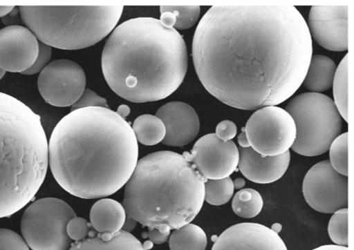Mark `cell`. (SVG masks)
Listing matches in <instances>:
<instances>
[{
  "label": "cell",
  "mask_w": 354,
  "mask_h": 250,
  "mask_svg": "<svg viewBox=\"0 0 354 250\" xmlns=\"http://www.w3.org/2000/svg\"><path fill=\"white\" fill-rule=\"evenodd\" d=\"M185 42L174 28L153 17L127 20L112 31L102 52L104 77L120 97L156 102L175 92L187 70Z\"/></svg>",
  "instance_id": "3"
},
{
  "label": "cell",
  "mask_w": 354,
  "mask_h": 250,
  "mask_svg": "<svg viewBox=\"0 0 354 250\" xmlns=\"http://www.w3.org/2000/svg\"><path fill=\"white\" fill-rule=\"evenodd\" d=\"M130 111H131V109L127 105L121 104L117 108L116 113L119 116H120L121 117L124 119V117H127L129 115Z\"/></svg>",
  "instance_id": "39"
},
{
  "label": "cell",
  "mask_w": 354,
  "mask_h": 250,
  "mask_svg": "<svg viewBox=\"0 0 354 250\" xmlns=\"http://www.w3.org/2000/svg\"><path fill=\"white\" fill-rule=\"evenodd\" d=\"M348 176L337 172L329 160L313 165L306 173L302 185L308 204L323 213H333L348 206Z\"/></svg>",
  "instance_id": "10"
},
{
  "label": "cell",
  "mask_w": 354,
  "mask_h": 250,
  "mask_svg": "<svg viewBox=\"0 0 354 250\" xmlns=\"http://www.w3.org/2000/svg\"><path fill=\"white\" fill-rule=\"evenodd\" d=\"M328 233L336 245L348 246V208L333 213L328 222Z\"/></svg>",
  "instance_id": "28"
},
{
  "label": "cell",
  "mask_w": 354,
  "mask_h": 250,
  "mask_svg": "<svg viewBox=\"0 0 354 250\" xmlns=\"http://www.w3.org/2000/svg\"><path fill=\"white\" fill-rule=\"evenodd\" d=\"M87 107L109 108L106 99L89 88H85L79 99L71 106V111Z\"/></svg>",
  "instance_id": "30"
},
{
  "label": "cell",
  "mask_w": 354,
  "mask_h": 250,
  "mask_svg": "<svg viewBox=\"0 0 354 250\" xmlns=\"http://www.w3.org/2000/svg\"><path fill=\"white\" fill-rule=\"evenodd\" d=\"M89 227L90 224L86 219L76 216L68 222L66 232L71 240L81 241L88 234Z\"/></svg>",
  "instance_id": "31"
},
{
  "label": "cell",
  "mask_w": 354,
  "mask_h": 250,
  "mask_svg": "<svg viewBox=\"0 0 354 250\" xmlns=\"http://www.w3.org/2000/svg\"><path fill=\"white\" fill-rule=\"evenodd\" d=\"M86 83L82 68L68 59L50 62L37 79L38 90L44 101L57 107L73 105L84 91Z\"/></svg>",
  "instance_id": "11"
},
{
  "label": "cell",
  "mask_w": 354,
  "mask_h": 250,
  "mask_svg": "<svg viewBox=\"0 0 354 250\" xmlns=\"http://www.w3.org/2000/svg\"><path fill=\"white\" fill-rule=\"evenodd\" d=\"M160 12H171L176 19L174 28L177 30H185L195 24L201 12L199 6H162Z\"/></svg>",
  "instance_id": "27"
},
{
  "label": "cell",
  "mask_w": 354,
  "mask_h": 250,
  "mask_svg": "<svg viewBox=\"0 0 354 250\" xmlns=\"http://www.w3.org/2000/svg\"><path fill=\"white\" fill-rule=\"evenodd\" d=\"M330 163L340 174L348 176V133L338 135L329 148Z\"/></svg>",
  "instance_id": "26"
},
{
  "label": "cell",
  "mask_w": 354,
  "mask_h": 250,
  "mask_svg": "<svg viewBox=\"0 0 354 250\" xmlns=\"http://www.w3.org/2000/svg\"><path fill=\"white\" fill-rule=\"evenodd\" d=\"M206 181L183 155L154 152L138 161L125 184L123 206L143 226L170 232L200 212Z\"/></svg>",
  "instance_id": "4"
},
{
  "label": "cell",
  "mask_w": 354,
  "mask_h": 250,
  "mask_svg": "<svg viewBox=\"0 0 354 250\" xmlns=\"http://www.w3.org/2000/svg\"><path fill=\"white\" fill-rule=\"evenodd\" d=\"M75 217L73 209L60 199L37 200L24 212L21 221L24 240L32 250H67L72 240L66 225Z\"/></svg>",
  "instance_id": "8"
},
{
  "label": "cell",
  "mask_w": 354,
  "mask_h": 250,
  "mask_svg": "<svg viewBox=\"0 0 354 250\" xmlns=\"http://www.w3.org/2000/svg\"><path fill=\"white\" fill-rule=\"evenodd\" d=\"M39 41L27 28L10 25L0 30V68L22 73L35 63Z\"/></svg>",
  "instance_id": "14"
},
{
  "label": "cell",
  "mask_w": 354,
  "mask_h": 250,
  "mask_svg": "<svg viewBox=\"0 0 354 250\" xmlns=\"http://www.w3.org/2000/svg\"><path fill=\"white\" fill-rule=\"evenodd\" d=\"M250 147L265 156L289 151L296 137L293 119L285 110L270 106L257 110L244 127Z\"/></svg>",
  "instance_id": "9"
},
{
  "label": "cell",
  "mask_w": 354,
  "mask_h": 250,
  "mask_svg": "<svg viewBox=\"0 0 354 250\" xmlns=\"http://www.w3.org/2000/svg\"><path fill=\"white\" fill-rule=\"evenodd\" d=\"M336 68L335 63L328 57L312 55L302 84L313 93L326 91L333 86Z\"/></svg>",
  "instance_id": "20"
},
{
  "label": "cell",
  "mask_w": 354,
  "mask_h": 250,
  "mask_svg": "<svg viewBox=\"0 0 354 250\" xmlns=\"http://www.w3.org/2000/svg\"><path fill=\"white\" fill-rule=\"evenodd\" d=\"M48 143L40 117L0 92V218L26 206L41 186Z\"/></svg>",
  "instance_id": "5"
},
{
  "label": "cell",
  "mask_w": 354,
  "mask_h": 250,
  "mask_svg": "<svg viewBox=\"0 0 354 250\" xmlns=\"http://www.w3.org/2000/svg\"><path fill=\"white\" fill-rule=\"evenodd\" d=\"M20 16L40 42L63 50L95 45L116 26L123 6H21Z\"/></svg>",
  "instance_id": "6"
},
{
  "label": "cell",
  "mask_w": 354,
  "mask_h": 250,
  "mask_svg": "<svg viewBox=\"0 0 354 250\" xmlns=\"http://www.w3.org/2000/svg\"><path fill=\"white\" fill-rule=\"evenodd\" d=\"M310 36L324 48L348 49V6H315L308 15Z\"/></svg>",
  "instance_id": "13"
},
{
  "label": "cell",
  "mask_w": 354,
  "mask_h": 250,
  "mask_svg": "<svg viewBox=\"0 0 354 250\" xmlns=\"http://www.w3.org/2000/svg\"><path fill=\"white\" fill-rule=\"evenodd\" d=\"M312 250H348V247L336 244H326L315 248Z\"/></svg>",
  "instance_id": "38"
},
{
  "label": "cell",
  "mask_w": 354,
  "mask_h": 250,
  "mask_svg": "<svg viewBox=\"0 0 354 250\" xmlns=\"http://www.w3.org/2000/svg\"><path fill=\"white\" fill-rule=\"evenodd\" d=\"M131 128L137 141L146 146H153L162 142L166 133L162 122L156 115L149 114L138 116Z\"/></svg>",
  "instance_id": "22"
},
{
  "label": "cell",
  "mask_w": 354,
  "mask_h": 250,
  "mask_svg": "<svg viewBox=\"0 0 354 250\" xmlns=\"http://www.w3.org/2000/svg\"><path fill=\"white\" fill-rule=\"evenodd\" d=\"M183 155L192 162L198 172L207 180L230 177L236 171L239 160L235 143L232 140L223 142L215 133L199 138L191 153L186 152Z\"/></svg>",
  "instance_id": "12"
},
{
  "label": "cell",
  "mask_w": 354,
  "mask_h": 250,
  "mask_svg": "<svg viewBox=\"0 0 354 250\" xmlns=\"http://www.w3.org/2000/svg\"><path fill=\"white\" fill-rule=\"evenodd\" d=\"M136 220L127 215L121 230L130 233L136 227Z\"/></svg>",
  "instance_id": "36"
},
{
  "label": "cell",
  "mask_w": 354,
  "mask_h": 250,
  "mask_svg": "<svg viewBox=\"0 0 354 250\" xmlns=\"http://www.w3.org/2000/svg\"><path fill=\"white\" fill-rule=\"evenodd\" d=\"M333 88V102L341 117L348 122V54L336 68Z\"/></svg>",
  "instance_id": "24"
},
{
  "label": "cell",
  "mask_w": 354,
  "mask_h": 250,
  "mask_svg": "<svg viewBox=\"0 0 354 250\" xmlns=\"http://www.w3.org/2000/svg\"><path fill=\"white\" fill-rule=\"evenodd\" d=\"M212 250H288L278 233L259 223L241 222L216 238Z\"/></svg>",
  "instance_id": "15"
},
{
  "label": "cell",
  "mask_w": 354,
  "mask_h": 250,
  "mask_svg": "<svg viewBox=\"0 0 354 250\" xmlns=\"http://www.w3.org/2000/svg\"><path fill=\"white\" fill-rule=\"evenodd\" d=\"M39 48L37 57L33 65L25 72L24 75H35L40 73L50 62L52 50L51 47L39 41Z\"/></svg>",
  "instance_id": "32"
},
{
  "label": "cell",
  "mask_w": 354,
  "mask_h": 250,
  "mask_svg": "<svg viewBox=\"0 0 354 250\" xmlns=\"http://www.w3.org/2000/svg\"><path fill=\"white\" fill-rule=\"evenodd\" d=\"M170 232L162 233L157 229L149 228L147 237L153 243L160 244L165 243L169 238Z\"/></svg>",
  "instance_id": "34"
},
{
  "label": "cell",
  "mask_w": 354,
  "mask_h": 250,
  "mask_svg": "<svg viewBox=\"0 0 354 250\" xmlns=\"http://www.w3.org/2000/svg\"><path fill=\"white\" fill-rule=\"evenodd\" d=\"M245 184V182L243 178H237L233 181L234 188L236 189H241Z\"/></svg>",
  "instance_id": "41"
},
{
  "label": "cell",
  "mask_w": 354,
  "mask_h": 250,
  "mask_svg": "<svg viewBox=\"0 0 354 250\" xmlns=\"http://www.w3.org/2000/svg\"><path fill=\"white\" fill-rule=\"evenodd\" d=\"M308 24L293 6H214L200 20L192 58L204 88L239 109L276 106L301 86L311 57Z\"/></svg>",
  "instance_id": "1"
},
{
  "label": "cell",
  "mask_w": 354,
  "mask_h": 250,
  "mask_svg": "<svg viewBox=\"0 0 354 250\" xmlns=\"http://www.w3.org/2000/svg\"><path fill=\"white\" fill-rule=\"evenodd\" d=\"M238 166L243 176L252 182L270 184L279 180L286 173L290 161V153L276 156L262 155L251 147H239Z\"/></svg>",
  "instance_id": "17"
},
{
  "label": "cell",
  "mask_w": 354,
  "mask_h": 250,
  "mask_svg": "<svg viewBox=\"0 0 354 250\" xmlns=\"http://www.w3.org/2000/svg\"><path fill=\"white\" fill-rule=\"evenodd\" d=\"M233 181L230 177L218 180H207L205 182V200L212 205L226 204L234 194Z\"/></svg>",
  "instance_id": "25"
},
{
  "label": "cell",
  "mask_w": 354,
  "mask_h": 250,
  "mask_svg": "<svg viewBox=\"0 0 354 250\" xmlns=\"http://www.w3.org/2000/svg\"><path fill=\"white\" fill-rule=\"evenodd\" d=\"M263 201L256 190L245 188L239 190L233 197L232 209L234 213L243 218H252L262 210Z\"/></svg>",
  "instance_id": "23"
},
{
  "label": "cell",
  "mask_w": 354,
  "mask_h": 250,
  "mask_svg": "<svg viewBox=\"0 0 354 250\" xmlns=\"http://www.w3.org/2000/svg\"><path fill=\"white\" fill-rule=\"evenodd\" d=\"M15 8V6H0V17H3L8 14H10L13 9Z\"/></svg>",
  "instance_id": "40"
},
{
  "label": "cell",
  "mask_w": 354,
  "mask_h": 250,
  "mask_svg": "<svg viewBox=\"0 0 354 250\" xmlns=\"http://www.w3.org/2000/svg\"><path fill=\"white\" fill-rule=\"evenodd\" d=\"M242 132L238 135L237 141L239 144V146L241 148H248L250 147V143L248 142V137L246 136L244 127L241 128Z\"/></svg>",
  "instance_id": "37"
},
{
  "label": "cell",
  "mask_w": 354,
  "mask_h": 250,
  "mask_svg": "<svg viewBox=\"0 0 354 250\" xmlns=\"http://www.w3.org/2000/svg\"><path fill=\"white\" fill-rule=\"evenodd\" d=\"M207 244L205 231L190 223L174 229L169 240L170 250H205Z\"/></svg>",
  "instance_id": "21"
},
{
  "label": "cell",
  "mask_w": 354,
  "mask_h": 250,
  "mask_svg": "<svg viewBox=\"0 0 354 250\" xmlns=\"http://www.w3.org/2000/svg\"><path fill=\"white\" fill-rule=\"evenodd\" d=\"M285 110L293 119L296 128L291 148L299 155H322L340 135L342 117L332 99L324 94H299L290 99Z\"/></svg>",
  "instance_id": "7"
},
{
  "label": "cell",
  "mask_w": 354,
  "mask_h": 250,
  "mask_svg": "<svg viewBox=\"0 0 354 250\" xmlns=\"http://www.w3.org/2000/svg\"><path fill=\"white\" fill-rule=\"evenodd\" d=\"M138 145L130 124L109 108L72 110L54 128L48 162L54 178L82 199L111 195L129 180Z\"/></svg>",
  "instance_id": "2"
},
{
  "label": "cell",
  "mask_w": 354,
  "mask_h": 250,
  "mask_svg": "<svg viewBox=\"0 0 354 250\" xmlns=\"http://www.w3.org/2000/svg\"><path fill=\"white\" fill-rule=\"evenodd\" d=\"M236 124L230 120H223L216 127L215 135L223 142L231 141L236 135Z\"/></svg>",
  "instance_id": "33"
},
{
  "label": "cell",
  "mask_w": 354,
  "mask_h": 250,
  "mask_svg": "<svg viewBox=\"0 0 354 250\" xmlns=\"http://www.w3.org/2000/svg\"><path fill=\"white\" fill-rule=\"evenodd\" d=\"M164 124L165 136L162 144L183 146L193 141L200 130V122L195 110L188 104L175 101L162 106L156 113Z\"/></svg>",
  "instance_id": "16"
},
{
  "label": "cell",
  "mask_w": 354,
  "mask_h": 250,
  "mask_svg": "<svg viewBox=\"0 0 354 250\" xmlns=\"http://www.w3.org/2000/svg\"><path fill=\"white\" fill-rule=\"evenodd\" d=\"M126 215L124 206L118 201L100 199L91 209V224L100 233L115 234L122 229Z\"/></svg>",
  "instance_id": "18"
},
{
  "label": "cell",
  "mask_w": 354,
  "mask_h": 250,
  "mask_svg": "<svg viewBox=\"0 0 354 250\" xmlns=\"http://www.w3.org/2000/svg\"><path fill=\"white\" fill-rule=\"evenodd\" d=\"M142 244L145 250H149L153 247V243L151 240H147Z\"/></svg>",
  "instance_id": "42"
},
{
  "label": "cell",
  "mask_w": 354,
  "mask_h": 250,
  "mask_svg": "<svg viewBox=\"0 0 354 250\" xmlns=\"http://www.w3.org/2000/svg\"><path fill=\"white\" fill-rule=\"evenodd\" d=\"M6 72L0 68V79L4 76Z\"/></svg>",
  "instance_id": "43"
},
{
  "label": "cell",
  "mask_w": 354,
  "mask_h": 250,
  "mask_svg": "<svg viewBox=\"0 0 354 250\" xmlns=\"http://www.w3.org/2000/svg\"><path fill=\"white\" fill-rule=\"evenodd\" d=\"M161 23L168 28H173L175 24V17L170 12H160V19H159Z\"/></svg>",
  "instance_id": "35"
},
{
  "label": "cell",
  "mask_w": 354,
  "mask_h": 250,
  "mask_svg": "<svg viewBox=\"0 0 354 250\" xmlns=\"http://www.w3.org/2000/svg\"><path fill=\"white\" fill-rule=\"evenodd\" d=\"M88 232L89 237L71 244L69 250H145L141 242L131 233L120 230L109 239L99 233Z\"/></svg>",
  "instance_id": "19"
},
{
  "label": "cell",
  "mask_w": 354,
  "mask_h": 250,
  "mask_svg": "<svg viewBox=\"0 0 354 250\" xmlns=\"http://www.w3.org/2000/svg\"><path fill=\"white\" fill-rule=\"evenodd\" d=\"M0 250H29V247L16 232L0 229Z\"/></svg>",
  "instance_id": "29"
}]
</instances>
